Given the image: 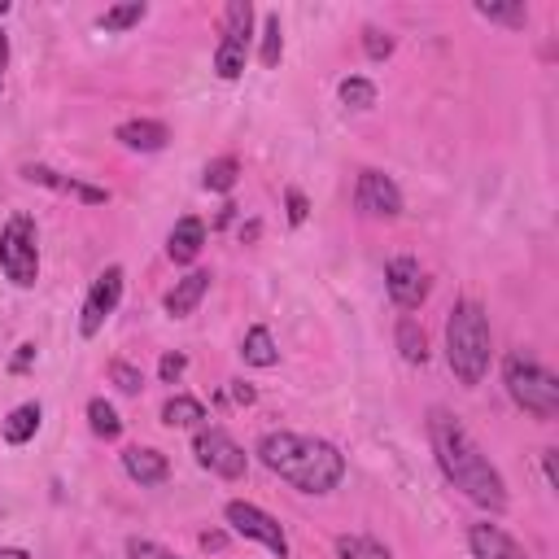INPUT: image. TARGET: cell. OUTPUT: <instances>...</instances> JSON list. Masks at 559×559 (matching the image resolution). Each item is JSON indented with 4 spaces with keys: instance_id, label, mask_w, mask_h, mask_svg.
Here are the masks:
<instances>
[{
    "instance_id": "f35d334b",
    "label": "cell",
    "mask_w": 559,
    "mask_h": 559,
    "mask_svg": "<svg viewBox=\"0 0 559 559\" xmlns=\"http://www.w3.org/2000/svg\"><path fill=\"white\" fill-rule=\"evenodd\" d=\"M542 459H546V481H551V485H555V450H546V455H542Z\"/></svg>"
},
{
    "instance_id": "f1b7e54d",
    "label": "cell",
    "mask_w": 559,
    "mask_h": 559,
    "mask_svg": "<svg viewBox=\"0 0 559 559\" xmlns=\"http://www.w3.org/2000/svg\"><path fill=\"white\" fill-rule=\"evenodd\" d=\"M363 53L372 57V62H389V57H394V35L380 31V27H363Z\"/></svg>"
},
{
    "instance_id": "9a60e30c",
    "label": "cell",
    "mask_w": 559,
    "mask_h": 559,
    "mask_svg": "<svg viewBox=\"0 0 559 559\" xmlns=\"http://www.w3.org/2000/svg\"><path fill=\"white\" fill-rule=\"evenodd\" d=\"M114 140L136 153H158V149H166L171 132H166V123H158V118H132V123H118Z\"/></svg>"
},
{
    "instance_id": "52a82bcc",
    "label": "cell",
    "mask_w": 559,
    "mask_h": 559,
    "mask_svg": "<svg viewBox=\"0 0 559 559\" xmlns=\"http://www.w3.org/2000/svg\"><path fill=\"white\" fill-rule=\"evenodd\" d=\"M193 455H197L201 468L214 472V477H223V481H241L245 468H249V455L223 433V428H197Z\"/></svg>"
},
{
    "instance_id": "2e32d148",
    "label": "cell",
    "mask_w": 559,
    "mask_h": 559,
    "mask_svg": "<svg viewBox=\"0 0 559 559\" xmlns=\"http://www.w3.org/2000/svg\"><path fill=\"white\" fill-rule=\"evenodd\" d=\"M123 472L136 485H162L171 477V463H166V455L153 446H132V450H123Z\"/></svg>"
},
{
    "instance_id": "4dcf8cb0",
    "label": "cell",
    "mask_w": 559,
    "mask_h": 559,
    "mask_svg": "<svg viewBox=\"0 0 559 559\" xmlns=\"http://www.w3.org/2000/svg\"><path fill=\"white\" fill-rule=\"evenodd\" d=\"M127 559H180V555L166 551L158 542H149V538H127Z\"/></svg>"
},
{
    "instance_id": "7a4b0ae2",
    "label": "cell",
    "mask_w": 559,
    "mask_h": 559,
    "mask_svg": "<svg viewBox=\"0 0 559 559\" xmlns=\"http://www.w3.org/2000/svg\"><path fill=\"white\" fill-rule=\"evenodd\" d=\"M258 459L302 494H332L346 477V455L324 437L306 433H267L258 442Z\"/></svg>"
},
{
    "instance_id": "d6a6232c",
    "label": "cell",
    "mask_w": 559,
    "mask_h": 559,
    "mask_svg": "<svg viewBox=\"0 0 559 559\" xmlns=\"http://www.w3.org/2000/svg\"><path fill=\"white\" fill-rule=\"evenodd\" d=\"M284 201H289V223H293V228H302V223H306V210H311V206H306V197L297 193V188H289V197H284Z\"/></svg>"
},
{
    "instance_id": "74e56055",
    "label": "cell",
    "mask_w": 559,
    "mask_h": 559,
    "mask_svg": "<svg viewBox=\"0 0 559 559\" xmlns=\"http://www.w3.org/2000/svg\"><path fill=\"white\" fill-rule=\"evenodd\" d=\"M0 559H31L22 546H0Z\"/></svg>"
},
{
    "instance_id": "8d00e7d4",
    "label": "cell",
    "mask_w": 559,
    "mask_h": 559,
    "mask_svg": "<svg viewBox=\"0 0 559 559\" xmlns=\"http://www.w3.org/2000/svg\"><path fill=\"white\" fill-rule=\"evenodd\" d=\"M5 66H9V40H5V31H0V88H5Z\"/></svg>"
},
{
    "instance_id": "ffe728a7",
    "label": "cell",
    "mask_w": 559,
    "mask_h": 559,
    "mask_svg": "<svg viewBox=\"0 0 559 559\" xmlns=\"http://www.w3.org/2000/svg\"><path fill=\"white\" fill-rule=\"evenodd\" d=\"M241 359L249 367H276L280 363V350H276V341H271V332L263 324H254L245 332V341H241Z\"/></svg>"
},
{
    "instance_id": "d590c367",
    "label": "cell",
    "mask_w": 559,
    "mask_h": 559,
    "mask_svg": "<svg viewBox=\"0 0 559 559\" xmlns=\"http://www.w3.org/2000/svg\"><path fill=\"white\" fill-rule=\"evenodd\" d=\"M223 542H228L223 533H201V546H206V551H223Z\"/></svg>"
},
{
    "instance_id": "484cf974",
    "label": "cell",
    "mask_w": 559,
    "mask_h": 559,
    "mask_svg": "<svg viewBox=\"0 0 559 559\" xmlns=\"http://www.w3.org/2000/svg\"><path fill=\"white\" fill-rule=\"evenodd\" d=\"M236 171H241L236 158H214L206 166V175H201V188H206V193H232V188H236Z\"/></svg>"
},
{
    "instance_id": "e0dca14e",
    "label": "cell",
    "mask_w": 559,
    "mask_h": 559,
    "mask_svg": "<svg viewBox=\"0 0 559 559\" xmlns=\"http://www.w3.org/2000/svg\"><path fill=\"white\" fill-rule=\"evenodd\" d=\"M210 293V271H188L184 280H175V289L166 293V315L171 319H188L201 306V297Z\"/></svg>"
},
{
    "instance_id": "cb8c5ba5",
    "label": "cell",
    "mask_w": 559,
    "mask_h": 559,
    "mask_svg": "<svg viewBox=\"0 0 559 559\" xmlns=\"http://www.w3.org/2000/svg\"><path fill=\"white\" fill-rule=\"evenodd\" d=\"M88 424H92V433L97 437H105V442H118V437H123V420H118V411L105 398L88 402Z\"/></svg>"
},
{
    "instance_id": "3957f363",
    "label": "cell",
    "mask_w": 559,
    "mask_h": 559,
    "mask_svg": "<svg viewBox=\"0 0 559 559\" xmlns=\"http://www.w3.org/2000/svg\"><path fill=\"white\" fill-rule=\"evenodd\" d=\"M446 363L459 385H481L490 372V319L481 302H455L446 319Z\"/></svg>"
},
{
    "instance_id": "6da1fadb",
    "label": "cell",
    "mask_w": 559,
    "mask_h": 559,
    "mask_svg": "<svg viewBox=\"0 0 559 559\" xmlns=\"http://www.w3.org/2000/svg\"><path fill=\"white\" fill-rule=\"evenodd\" d=\"M428 437H433V455L442 463L446 481L463 490V498H472L477 507L485 511H507V485L498 477V468L490 459H485V450L472 442V433L463 428L455 415L437 407L428 415Z\"/></svg>"
},
{
    "instance_id": "44dd1931",
    "label": "cell",
    "mask_w": 559,
    "mask_h": 559,
    "mask_svg": "<svg viewBox=\"0 0 559 559\" xmlns=\"http://www.w3.org/2000/svg\"><path fill=\"white\" fill-rule=\"evenodd\" d=\"M201 420H206V407H201L197 398H188V394L166 398V407H162V424L166 428H197Z\"/></svg>"
},
{
    "instance_id": "1f68e13d",
    "label": "cell",
    "mask_w": 559,
    "mask_h": 559,
    "mask_svg": "<svg viewBox=\"0 0 559 559\" xmlns=\"http://www.w3.org/2000/svg\"><path fill=\"white\" fill-rule=\"evenodd\" d=\"M184 367H188V359H184V354H162V363H158V376H162V385H175V380L184 376Z\"/></svg>"
},
{
    "instance_id": "603a6c76",
    "label": "cell",
    "mask_w": 559,
    "mask_h": 559,
    "mask_svg": "<svg viewBox=\"0 0 559 559\" xmlns=\"http://www.w3.org/2000/svg\"><path fill=\"white\" fill-rule=\"evenodd\" d=\"M477 14L485 22H498V27H511V31H520L529 22V9L520 0H511V5H503V0H477Z\"/></svg>"
},
{
    "instance_id": "836d02e7",
    "label": "cell",
    "mask_w": 559,
    "mask_h": 559,
    "mask_svg": "<svg viewBox=\"0 0 559 559\" xmlns=\"http://www.w3.org/2000/svg\"><path fill=\"white\" fill-rule=\"evenodd\" d=\"M31 363H35V346L27 341V346H18V354H14V363H9V367H14V372H27Z\"/></svg>"
},
{
    "instance_id": "d6986e66",
    "label": "cell",
    "mask_w": 559,
    "mask_h": 559,
    "mask_svg": "<svg viewBox=\"0 0 559 559\" xmlns=\"http://www.w3.org/2000/svg\"><path fill=\"white\" fill-rule=\"evenodd\" d=\"M394 341H398V354H402V359H407L411 367H424V363H428V337H424V328H420V319H415V315H402V319H398Z\"/></svg>"
},
{
    "instance_id": "9c48e42d",
    "label": "cell",
    "mask_w": 559,
    "mask_h": 559,
    "mask_svg": "<svg viewBox=\"0 0 559 559\" xmlns=\"http://www.w3.org/2000/svg\"><path fill=\"white\" fill-rule=\"evenodd\" d=\"M118 297H123V267H105L97 280H92L88 297H83V311H79V332L83 337H97L105 328V319L118 311Z\"/></svg>"
},
{
    "instance_id": "ac0fdd59",
    "label": "cell",
    "mask_w": 559,
    "mask_h": 559,
    "mask_svg": "<svg viewBox=\"0 0 559 559\" xmlns=\"http://www.w3.org/2000/svg\"><path fill=\"white\" fill-rule=\"evenodd\" d=\"M40 420H44V407L40 402H22V407L9 411L5 420V442L9 446H27L35 433H40Z\"/></svg>"
},
{
    "instance_id": "83f0119b",
    "label": "cell",
    "mask_w": 559,
    "mask_h": 559,
    "mask_svg": "<svg viewBox=\"0 0 559 559\" xmlns=\"http://www.w3.org/2000/svg\"><path fill=\"white\" fill-rule=\"evenodd\" d=\"M284 57V31H280V14H267L263 22V66L276 70Z\"/></svg>"
},
{
    "instance_id": "e575fe53",
    "label": "cell",
    "mask_w": 559,
    "mask_h": 559,
    "mask_svg": "<svg viewBox=\"0 0 559 559\" xmlns=\"http://www.w3.org/2000/svg\"><path fill=\"white\" fill-rule=\"evenodd\" d=\"M232 398L241 402V407H249V402H254L258 394H254V385H245V380H232Z\"/></svg>"
},
{
    "instance_id": "d4e9b609",
    "label": "cell",
    "mask_w": 559,
    "mask_h": 559,
    "mask_svg": "<svg viewBox=\"0 0 559 559\" xmlns=\"http://www.w3.org/2000/svg\"><path fill=\"white\" fill-rule=\"evenodd\" d=\"M337 555L341 559H394L389 555V546H380L376 538H363V533H341Z\"/></svg>"
},
{
    "instance_id": "5bb4252c",
    "label": "cell",
    "mask_w": 559,
    "mask_h": 559,
    "mask_svg": "<svg viewBox=\"0 0 559 559\" xmlns=\"http://www.w3.org/2000/svg\"><path fill=\"white\" fill-rule=\"evenodd\" d=\"M468 546L477 559H529V551L516 538H507L498 525H472L468 529Z\"/></svg>"
},
{
    "instance_id": "ba28073f",
    "label": "cell",
    "mask_w": 559,
    "mask_h": 559,
    "mask_svg": "<svg viewBox=\"0 0 559 559\" xmlns=\"http://www.w3.org/2000/svg\"><path fill=\"white\" fill-rule=\"evenodd\" d=\"M223 516H228V525L241 533V538H249V542H258V546H267L271 555H289V538H284V529H280V520L276 516H267L263 507H254V503H228L223 507Z\"/></svg>"
},
{
    "instance_id": "30bf717a",
    "label": "cell",
    "mask_w": 559,
    "mask_h": 559,
    "mask_svg": "<svg viewBox=\"0 0 559 559\" xmlns=\"http://www.w3.org/2000/svg\"><path fill=\"white\" fill-rule=\"evenodd\" d=\"M354 206H359V214H372V219H394V214H402V193H398V184L389 180L385 171L367 166V171H359Z\"/></svg>"
},
{
    "instance_id": "4316f807",
    "label": "cell",
    "mask_w": 559,
    "mask_h": 559,
    "mask_svg": "<svg viewBox=\"0 0 559 559\" xmlns=\"http://www.w3.org/2000/svg\"><path fill=\"white\" fill-rule=\"evenodd\" d=\"M341 105H350V110H372L376 105V83L372 79H359V75H350V79H341Z\"/></svg>"
},
{
    "instance_id": "277c9868",
    "label": "cell",
    "mask_w": 559,
    "mask_h": 559,
    "mask_svg": "<svg viewBox=\"0 0 559 559\" xmlns=\"http://www.w3.org/2000/svg\"><path fill=\"white\" fill-rule=\"evenodd\" d=\"M503 385H507L511 402H516L520 411H529L533 420L551 424L555 415H559V380H555V372H546V367L533 359V354H525V350L507 354Z\"/></svg>"
},
{
    "instance_id": "8992f818",
    "label": "cell",
    "mask_w": 559,
    "mask_h": 559,
    "mask_svg": "<svg viewBox=\"0 0 559 559\" xmlns=\"http://www.w3.org/2000/svg\"><path fill=\"white\" fill-rule=\"evenodd\" d=\"M249 31H254V5L249 0H232L223 9V40L214 49V75L219 79H241L249 62Z\"/></svg>"
},
{
    "instance_id": "ab89813d",
    "label": "cell",
    "mask_w": 559,
    "mask_h": 559,
    "mask_svg": "<svg viewBox=\"0 0 559 559\" xmlns=\"http://www.w3.org/2000/svg\"><path fill=\"white\" fill-rule=\"evenodd\" d=\"M9 14V0H0V18H5Z\"/></svg>"
},
{
    "instance_id": "5b68a950",
    "label": "cell",
    "mask_w": 559,
    "mask_h": 559,
    "mask_svg": "<svg viewBox=\"0 0 559 559\" xmlns=\"http://www.w3.org/2000/svg\"><path fill=\"white\" fill-rule=\"evenodd\" d=\"M0 271L9 276V284L31 289L40 280V245H35V219L31 214H14L0 232Z\"/></svg>"
},
{
    "instance_id": "7402d4cb",
    "label": "cell",
    "mask_w": 559,
    "mask_h": 559,
    "mask_svg": "<svg viewBox=\"0 0 559 559\" xmlns=\"http://www.w3.org/2000/svg\"><path fill=\"white\" fill-rule=\"evenodd\" d=\"M145 14H149V5H145V0H127V5L105 9V14L97 18V27H101V31H110V35H118V31H132V27H140V22H145Z\"/></svg>"
},
{
    "instance_id": "4fadbf2b",
    "label": "cell",
    "mask_w": 559,
    "mask_h": 559,
    "mask_svg": "<svg viewBox=\"0 0 559 559\" xmlns=\"http://www.w3.org/2000/svg\"><path fill=\"white\" fill-rule=\"evenodd\" d=\"M201 249H206V223L193 219V214H184V219L171 228V236H166V258L188 267V263L201 258Z\"/></svg>"
},
{
    "instance_id": "7c38bea8",
    "label": "cell",
    "mask_w": 559,
    "mask_h": 559,
    "mask_svg": "<svg viewBox=\"0 0 559 559\" xmlns=\"http://www.w3.org/2000/svg\"><path fill=\"white\" fill-rule=\"evenodd\" d=\"M22 175H27L31 184H44V188H53V193L79 197L83 206H105V201H110V188H97V184H83V180H75V175H62V171H53V166H40V162L22 166Z\"/></svg>"
},
{
    "instance_id": "8fae6325",
    "label": "cell",
    "mask_w": 559,
    "mask_h": 559,
    "mask_svg": "<svg viewBox=\"0 0 559 559\" xmlns=\"http://www.w3.org/2000/svg\"><path fill=\"white\" fill-rule=\"evenodd\" d=\"M385 284H389V297L402 306V311H415V306L428 297V276H424V267L415 263V258H389V267H385Z\"/></svg>"
},
{
    "instance_id": "f546056e",
    "label": "cell",
    "mask_w": 559,
    "mask_h": 559,
    "mask_svg": "<svg viewBox=\"0 0 559 559\" xmlns=\"http://www.w3.org/2000/svg\"><path fill=\"white\" fill-rule=\"evenodd\" d=\"M110 380L123 394H140L145 389V376H140V367H132V363H123V359H114L110 363Z\"/></svg>"
}]
</instances>
